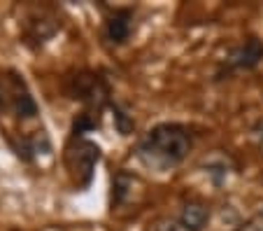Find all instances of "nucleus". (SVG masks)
Instances as JSON below:
<instances>
[{"instance_id": "obj_3", "label": "nucleus", "mask_w": 263, "mask_h": 231, "mask_svg": "<svg viewBox=\"0 0 263 231\" xmlns=\"http://www.w3.org/2000/svg\"><path fill=\"white\" fill-rule=\"evenodd\" d=\"M74 98H80V101L89 103L91 108H96V112L103 110V105L107 103V86H105V82L100 80L98 75H93V73H82V75L74 77Z\"/></svg>"}, {"instance_id": "obj_11", "label": "nucleus", "mask_w": 263, "mask_h": 231, "mask_svg": "<svg viewBox=\"0 0 263 231\" xmlns=\"http://www.w3.org/2000/svg\"><path fill=\"white\" fill-rule=\"evenodd\" d=\"M252 138L254 143H256V147L263 152V119H258L256 124L252 126Z\"/></svg>"}, {"instance_id": "obj_4", "label": "nucleus", "mask_w": 263, "mask_h": 231, "mask_svg": "<svg viewBox=\"0 0 263 231\" xmlns=\"http://www.w3.org/2000/svg\"><path fill=\"white\" fill-rule=\"evenodd\" d=\"M263 61V42L256 38H249L240 47H235L229 54V65L238 68V70H254Z\"/></svg>"}, {"instance_id": "obj_10", "label": "nucleus", "mask_w": 263, "mask_h": 231, "mask_svg": "<svg viewBox=\"0 0 263 231\" xmlns=\"http://www.w3.org/2000/svg\"><path fill=\"white\" fill-rule=\"evenodd\" d=\"M115 121H117V129H119L121 136H128L130 131H133V119H128L126 112L117 110V108H115Z\"/></svg>"}, {"instance_id": "obj_9", "label": "nucleus", "mask_w": 263, "mask_h": 231, "mask_svg": "<svg viewBox=\"0 0 263 231\" xmlns=\"http://www.w3.org/2000/svg\"><path fill=\"white\" fill-rule=\"evenodd\" d=\"M12 101H14V91L5 84V82L0 80V115L7 112L12 108Z\"/></svg>"}, {"instance_id": "obj_1", "label": "nucleus", "mask_w": 263, "mask_h": 231, "mask_svg": "<svg viewBox=\"0 0 263 231\" xmlns=\"http://www.w3.org/2000/svg\"><path fill=\"white\" fill-rule=\"evenodd\" d=\"M191 152L189 131L179 124H159L142 138L138 156L154 168H173Z\"/></svg>"}, {"instance_id": "obj_2", "label": "nucleus", "mask_w": 263, "mask_h": 231, "mask_svg": "<svg viewBox=\"0 0 263 231\" xmlns=\"http://www.w3.org/2000/svg\"><path fill=\"white\" fill-rule=\"evenodd\" d=\"M100 159V147L91 140H72V145L68 147V154H65V161H68V168L72 171V175L77 177V185L80 187H89L91 180H93V168Z\"/></svg>"}, {"instance_id": "obj_5", "label": "nucleus", "mask_w": 263, "mask_h": 231, "mask_svg": "<svg viewBox=\"0 0 263 231\" xmlns=\"http://www.w3.org/2000/svg\"><path fill=\"white\" fill-rule=\"evenodd\" d=\"M130 21H133L130 10H117L115 14L107 19V28H105V33H107V40L112 42V45H124V42L128 40Z\"/></svg>"}, {"instance_id": "obj_7", "label": "nucleus", "mask_w": 263, "mask_h": 231, "mask_svg": "<svg viewBox=\"0 0 263 231\" xmlns=\"http://www.w3.org/2000/svg\"><path fill=\"white\" fill-rule=\"evenodd\" d=\"M12 82H14V86H16L14 101H12V108H14V112L21 117V119H33V117L37 115V103H35L33 96L26 91L24 82H21L19 77H12Z\"/></svg>"}, {"instance_id": "obj_8", "label": "nucleus", "mask_w": 263, "mask_h": 231, "mask_svg": "<svg viewBox=\"0 0 263 231\" xmlns=\"http://www.w3.org/2000/svg\"><path fill=\"white\" fill-rule=\"evenodd\" d=\"M130 189H133V177L124 171L117 173L115 180H112V206H121L128 199Z\"/></svg>"}, {"instance_id": "obj_6", "label": "nucleus", "mask_w": 263, "mask_h": 231, "mask_svg": "<svg viewBox=\"0 0 263 231\" xmlns=\"http://www.w3.org/2000/svg\"><path fill=\"white\" fill-rule=\"evenodd\" d=\"M208 220L210 212L200 203H186L179 212V224H182L184 231H203L208 226Z\"/></svg>"}]
</instances>
